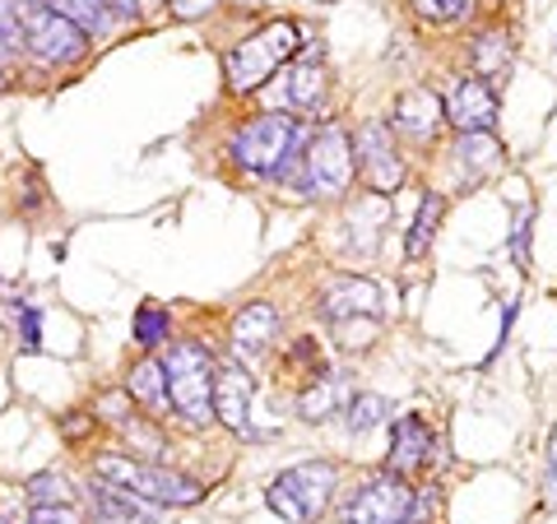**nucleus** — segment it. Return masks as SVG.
<instances>
[{
	"label": "nucleus",
	"instance_id": "33",
	"mask_svg": "<svg viewBox=\"0 0 557 524\" xmlns=\"http://www.w3.org/2000/svg\"><path fill=\"white\" fill-rule=\"evenodd\" d=\"M20 339H24V348L42 344V321H38V311L33 307H20Z\"/></svg>",
	"mask_w": 557,
	"mask_h": 524
},
{
	"label": "nucleus",
	"instance_id": "32",
	"mask_svg": "<svg viewBox=\"0 0 557 524\" xmlns=\"http://www.w3.org/2000/svg\"><path fill=\"white\" fill-rule=\"evenodd\" d=\"M530 219H534V209H520V219H516V237H511V247H516V265H520V270H530Z\"/></svg>",
	"mask_w": 557,
	"mask_h": 524
},
{
	"label": "nucleus",
	"instance_id": "8",
	"mask_svg": "<svg viewBox=\"0 0 557 524\" xmlns=\"http://www.w3.org/2000/svg\"><path fill=\"white\" fill-rule=\"evenodd\" d=\"M354 167H358V177L368 182L372 196L395 200V190L405 186L409 167H405V159H399L386 121H368V126H358V135H354Z\"/></svg>",
	"mask_w": 557,
	"mask_h": 524
},
{
	"label": "nucleus",
	"instance_id": "36",
	"mask_svg": "<svg viewBox=\"0 0 557 524\" xmlns=\"http://www.w3.org/2000/svg\"><path fill=\"white\" fill-rule=\"evenodd\" d=\"M293 362H307V366H311V376H317V366H321V348H317V339H298V344H293Z\"/></svg>",
	"mask_w": 557,
	"mask_h": 524
},
{
	"label": "nucleus",
	"instance_id": "21",
	"mask_svg": "<svg viewBox=\"0 0 557 524\" xmlns=\"http://www.w3.org/2000/svg\"><path fill=\"white\" fill-rule=\"evenodd\" d=\"M391 223V200L386 196H362L358 204H354V214H348V237L354 233H362V241L354 247V255H372L376 251V237H381V228Z\"/></svg>",
	"mask_w": 557,
	"mask_h": 524
},
{
	"label": "nucleus",
	"instance_id": "39",
	"mask_svg": "<svg viewBox=\"0 0 557 524\" xmlns=\"http://www.w3.org/2000/svg\"><path fill=\"white\" fill-rule=\"evenodd\" d=\"M0 89H5V70H0Z\"/></svg>",
	"mask_w": 557,
	"mask_h": 524
},
{
	"label": "nucleus",
	"instance_id": "34",
	"mask_svg": "<svg viewBox=\"0 0 557 524\" xmlns=\"http://www.w3.org/2000/svg\"><path fill=\"white\" fill-rule=\"evenodd\" d=\"M214 5H219V0H168V10L177 14V20H205Z\"/></svg>",
	"mask_w": 557,
	"mask_h": 524
},
{
	"label": "nucleus",
	"instance_id": "35",
	"mask_svg": "<svg viewBox=\"0 0 557 524\" xmlns=\"http://www.w3.org/2000/svg\"><path fill=\"white\" fill-rule=\"evenodd\" d=\"M24 47V28H0V70L14 61V51Z\"/></svg>",
	"mask_w": 557,
	"mask_h": 524
},
{
	"label": "nucleus",
	"instance_id": "5",
	"mask_svg": "<svg viewBox=\"0 0 557 524\" xmlns=\"http://www.w3.org/2000/svg\"><path fill=\"white\" fill-rule=\"evenodd\" d=\"M214 358L196 339H182L168 348L163 358V380H168V404L182 413V423L209 427L214 423Z\"/></svg>",
	"mask_w": 557,
	"mask_h": 524
},
{
	"label": "nucleus",
	"instance_id": "2",
	"mask_svg": "<svg viewBox=\"0 0 557 524\" xmlns=\"http://www.w3.org/2000/svg\"><path fill=\"white\" fill-rule=\"evenodd\" d=\"M298 57H302V28L293 20H274L223 57V79H228L233 93H260L278 70Z\"/></svg>",
	"mask_w": 557,
	"mask_h": 524
},
{
	"label": "nucleus",
	"instance_id": "28",
	"mask_svg": "<svg viewBox=\"0 0 557 524\" xmlns=\"http://www.w3.org/2000/svg\"><path fill=\"white\" fill-rule=\"evenodd\" d=\"M121 432H126V441H131V450H135L131 460H149V464L163 460V436H159V427H153V423L126 417V423H121Z\"/></svg>",
	"mask_w": 557,
	"mask_h": 524
},
{
	"label": "nucleus",
	"instance_id": "13",
	"mask_svg": "<svg viewBox=\"0 0 557 524\" xmlns=\"http://www.w3.org/2000/svg\"><path fill=\"white\" fill-rule=\"evenodd\" d=\"M386 126H391L395 135H405L409 145H432V139L442 135V126H446L442 98L432 93V89H405V93L395 98Z\"/></svg>",
	"mask_w": 557,
	"mask_h": 524
},
{
	"label": "nucleus",
	"instance_id": "22",
	"mask_svg": "<svg viewBox=\"0 0 557 524\" xmlns=\"http://www.w3.org/2000/svg\"><path fill=\"white\" fill-rule=\"evenodd\" d=\"M442 219H446V196H442V190H428V196L418 200L413 228H409V241H405V255H409V260H423V255L432 251V241H437Z\"/></svg>",
	"mask_w": 557,
	"mask_h": 524
},
{
	"label": "nucleus",
	"instance_id": "18",
	"mask_svg": "<svg viewBox=\"0 0 557 524\" xmlns=\"http://www.w3.org/2000/svg\"><path fill=\"white\" fill-rule=\"evenodd\" d=\"M348 399H354V390H348V376H344V372H321V376L298 395V413L307 417V423H325V417L344 413Z\"/></svg>",
	"mask_w": 557,
	"mask_h": 524
},
{
	"label": "nucleus",
	"instance_id": "26",
	"mask_svg": "<svg viewBox=\"0 0 557 524\" xmlns=\"http://www.w3.org/2000/svg\"><path fill=\"white\" fill-rule=\"evenodd\" d=\"M24 497L33 501V506H75V487H70V478L65 474H33L28 483H24Z\"/></svg>",
	"mask_w": 557,
	"mask_h": 524
},
{
	"label": "nucleus",
	"instance_id": "27",
	"mask_svg": "<svg viewBox=\"0 0 557 524\" xmlns=\"http://www.w3.org/2000/svg\"><path fill=\"white\" fill-rule=\"evenodd\" d=\"M172 335V321L163 307H139L135 311V344L145 348V353H153V348H163Z\"/></svg>",
	"mask_w": 557,
	"mask_h": 524
},
{
	"label": "nucleus",
	"instance_id": "24",
	"mask_svg": "<svg viewBox=\"0 0 557 524\" xmlns=\"http://www.w3.org/2000/svg\"><path fill=\"white\" fill-rule=\"evenodd\" d=\"M42 10L70 20L84 38H102V33H112V10L98 5V0H42Z\"/></svg>",
	"mask_w": 557,
	"mask_h": 524
},
{
	"label": "nucleus",
	"instance_id": "17",
	"mask_svg": "<svg viewBox=\"0 0 557 524\" xmlns=\"http://www.w3.org/2000/svg\"><path fill=\"white\" fill-rule=\"evenodd\" d=\"M89 506H94V524H159L153 506H145L139 497L121 492V487L102 483V478L89 487Z\"/></svg>",
	"mask_w": 557,
	"mask_h": 524
},
{
	"label": "nucleus",
	"instance_id": "11",
	"mask_svg": "<svg viewBox=\"0 0 557 524\" xmlns=\"http://www.w3.org/2000/svg\"><path fill=\"white\" fill-rule=\"evenodd\" d=\"M442 116L460 135H487L497 126V89L479 75H460L442 102Z\"/></svg>",
	"mask_w": 557,
	"mask_h": 524
},
{
	"label": "nucleus",
	"instance_id": "29",
	"mask_svg": "<svg viewBox=\"0 0 557 524\" xmlns=\"http://www.w3.org/2000/svg\"><path fill=\"white\" fill-rule=\"evenodd\" d=\"M409 10L428 24H465L474 14V0H409Z\"/></svg>",
	"mask_w": 557,
	"mask_h": 524
},
{
	"label": "nucleus",
	"instance_id": "9",
	"mask_svg": "<svg viewBox=\"0 0 557 524\" xmlns=\"http://www.w3.org/2000/svg\"><path fill=\"white\" fill-rule=\"evenodd\" d=\"M317 311L330 325H348V321H381L386 316V292L372 278L358 274H339L317 292Z\"/></svg>",
	"mask_w": 557,
	"mask_h": 524
},
{
	"label": "nucleus",
	"instance_id": "25",
	"mask_svg": "<svg viewBox=\"0 0 557 524\" xmlns=\"http://www.w3.org/2000/svg\"><path fill=\"white\" fill-rule=\"evenodd\" d=\"M391 417V404L381 395H354L344 404V427H348V436H368L372 427H381Z\"/></svg>",
	"mask_w": 557,
	"mask_h": 524
},
{
	"label": "nucleus",
	"instance_id": "23",
	"mask_svg": "<svg viewBox=\"0 0 557 524\" xmlns=\"http://www.w3.org/2000/svg\"><path fill=\"white\" fill-rule=\"evenodd\" d=\"M126 395L139 399L153 417H159L168 409V380H163V358H145V362H135L131 366V376H126Z\"/></svg>",
	"mask_w": 557,
	"mask_h": 524
},
{
	"label": "nucleus",
	"instance_id": "14",
	"mask_svg": "<svg viewBox=\"0 0 557 524\" xmlns=\"http://www.w3.org/2000/svg\"><path fill=\"white\" fill-rule=\"evenodd\" d=\"M251 399H256V386H251L247 366H242V362L214 366V417H219L223 427L247 432V423H251Z\"/></svg>",
	"mask_w": 557,
	"mask_h": 524
},
{
	"label": "nucleus",
	"instance_id": "30",
	"mask_svg": "<svg viewBox=\"0 0 557 524\" xmlns=\"http://www.w3.org/2000/svg\"><path fill=\"white\" fill-rule=\"evenodd\" d=\"M544 506L548 511H557V427H553V436H548V456H544Z\"/></svg>",
	"mask_w": 557,
	"mask_h": 524
},
{
	"label": "nucleus",
	"instance_id": "19",
	"mask_svg": "<svg viewBox=\"0 0 557 524\" xmlns=\"http://www.w3.org/2000/svg\"><path fill=\"white\" fill-rule=\"evenodd\" d=\"M516 61V42H511V33H502V28H483L474 42H469V65H474V75L479 79H502L511 70Z\"/></svg>",
	"mask_w": 557,
	"mask_h": 524
},
{
	"label": "nucleus",
	"instance_id": "1",
	"mask_svg": "<svg viewBox=\"0 0 557 524\" xmlns=\"http://www.w3.org/2000/svg\"><path fill=\"white\" fill-rule=\"evenodd\" d=\"M311 139V130L302 126L298 116L288 112H265L247 121L237 135H233V163L242 172H256V177H293V167H298V153L302 145Z\"/></svg>",
	"mask_w": 557,
	"mask_h": 524
},
{
	"label": "nucleus",
	"instance_id": "31",
	"mask_svg": "<svg viewBox=\"0 0 557 524\" xmlns=\"http://www.w3.org/2000/svg\"><path fill=\"white\" fill-rule=\"evenodd\" d=\"M24 524H84V520L75 515V506H33Z\"/></svg>",
	"mask_w": 557,
	"mask_h": 524
},
{
	"label": "nucleus",
	"instance_id": "15",
	"mask_svg": "<svg viewBox=\"0 0 557 524\" xmlns=\"http://www.w3.org/2000/svg\"><path fill=\"white\" fill-rule=\"evenodd\" d=\"M274 335H278V307L274 302H251V307H242L233 316L228 344H233L237 362H256L274 344Z\"/></svg>",
	"mask_w": 557,
	"mask_h": 524
},
{
	"label": "nucleus",
	"instance_id": "16",
	"mask_svg": "<svg viewBox=\"0 0 557 524\" xmlns=\"http://www.w3.org/2000/svg\"><path fill=\"white\" fill-rule=\"evenodd\" d=\"M325 65L317 57H298L278 75V102H284V112H317L325 102Z\"/></svg>",
	"mask_w": 557,
	"mask_h": 524
},
{
	"label": "nucleus",
	"instance_id": "12",
	"mask_svg": "<svg viewBox=\"0 0 557 524\" xmlns=\"http://www.w3.org/2000/svg\"><path fill=\"white\" fill-rule=\"evenodd\" d=\"M432 450H437V432L428 427V417H418V413L395 417V427H391V456H386L391 474L418 478L432 464Z\"/></svg>",
	"mask_w": 557,
	"mask_h": 524
},
{
	"label": "nucleus",
	"instance_id": "10",
	"mask_svg": "<svg viewBox=\"0 0 557 524\" xmlns=\"http://www.w3.org/2000/svg\"><path fill=\"white\" fill-rule=\"evenodd\" d=\"M24 47H28V57L42 65H75L84 51H89V38L70 20H61V14L33 10L24 20Z\"/></svg>",
	"mask_w": 557,
	"mask_h": 524
},
{
	"label": "nucleus",
	"instance_id": "38",
	"mask_svg": "<svg viewBox=\"0 0 557 524\" xmlns=\"http://www.w3.org/2000/svg\"><path fill=\"white\" fill-rule=\"evenodd\" d=\"M98 5H108L112 14H135V10H139V0H98Z\"/></svg>",
	"mask_w": 557,
	"mask_h": 524
},
{
	"label": "nucleus",
	"instance_id": "37",
	"mask_svg": "<svg viewBox=\"0 0 557 524\" xmlns=\"http://www.w3.org/2000/svg\"><path fill=\"white\" fill-rule=\"evenodd\" d=\"M89 427H94V413H84V417H70V423H65V436H70V441H75V436H84Z\"/></svg>",
	"mask_w": 557,
	"mask_h": 524
},
{
	"label": "nucleus",
	"instance_id": "3",
	"mask_svg": "<svg viewBox=\"0 0 557 524\" xmlns=\"http://www.w3.org/2000/svg\"><path fill=\"white\" fill-rule=\"evenodd\" d=\"M94 478L121 487V492L139 497L145 506H168V511H186V506L205 501V487L196 478L177 474L168 464H149V460H131V456H98L94 460Z\"/></svg>",
	"mask_w": 557,
	"mask_h": 524
},
{
	"label": "nucleus",
	"instance_id": "4",
	"mask_svg": "<svg viewBox=\"0 0 557 524\" xmlns=\"http://www.w3.org/2000/svg\"><path fill=\"white\" fill-rule=\"evenodd\" d=\"M335 492H339V464L307 460V464L284 469V474L265 487V501L284 524H321L325 511L335 506Z\"/></svg>",
	"mask_w": 557,
	"mask_h": 524
},
{
	"label": "nucleus",
	"instance_id": "6",
	"mask_svg": "<svg viewBox=\"0 0 557 524\" xmlns=\"http://www.w3.org/2000/svg\"><path fill=\"white\" fill-rule=\"evenodd\" d=\"M354 135L344 126H321L298 153V186L317 200H339L354 186Z\"/></svg>",
	"mask_w": 557,
	"mask_h": 524
},
{
	"label": "nucleus",
	"instance_id": "7",
	"mask_svg": "<svg viewBox=\"0 0 557 524\" xmlns=\"http://www.w3.org/2000/svg\"><path fill=\"white\" fill-rule=\"evenodd\" d=\"M413 487L409 478L391 474V469H376L372 478H362L354 487V497L339 506L335 524H409L413 520Z\"/></svg>",
	"mask_w": 557,
	"mask_h": 524
},
{
	"label": "nucleus",
	"instance_id": "20",
	"mask_svg": "<svg viewBox=\"0 0 557 524\" xmlns=\"http://www.w3.org/2000/svg\"><path fill=\"white\" fill-rule=\"evenodd\" d=\"M502 159H507V149H502V139H493V130H487V135H460L456 139V167H460L465 182L493 177V172L502 167Z\"/></svg>",
	"mask_w": 557,
	"mask_h": 524
}]
</instances>
